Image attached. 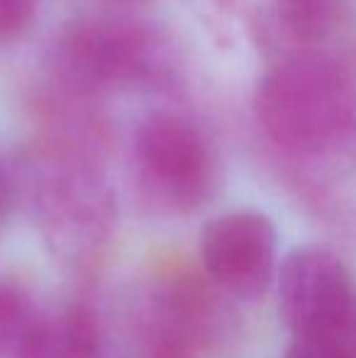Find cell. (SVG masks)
<instances>
[{
  "mask_svg": "<svg viewBox=\"0 0 356 358\" xmlns=\"http://www.w3.org/2000/svg\"><path fill=\"white\" fill-rule=\"evenodd\" d=\"M283 358H356L354 339L293 336Z\"/></svg>",
  "mask_w": 356,
  "mask_h": 358,
  "instance_id": "9c48e42d",
  "label": "cell"
},
{
  "mask_svg": "<svg viewBox=\"0 0 356 358\" xmlns=\"http://www.w3.org/2000/svg\"><path fill=\"white\" fill-rule=\"evenodd\" d=\"M62 69L78 88L152 78L159 49L149 32L122 20H78L59 44Z\"/></svg>",
  "mask_w": 356,
  "mask_h": 358,
  "instance_id": "3957f363",
  "label": "cell"
},
{
  "mask_svg": "<svg viewBox=\"0 0 356 358\" xmlns=\"http://www.w3.org/2000/svg\"><path fill=\"white\" fill-rule=\"evenodd\" d=\"M8 208H10V180L3 173V169H0V220L8 213Z\"/></svg>",
  "mask_w": 356,
  "mask_h": 358,
  "instance_id": "8fae6325",
  "label": "cell"
},
{
  "mask_svg": "<svg viewBox=\"0 0 356 358\" xmlns=\"http://www.w3.org/2000/svg\"><path fill=\"white\" fill-rule=\"evenodd\" d=\"M278 310L293 336L354 339L356 280L334 251L300 246L278 268Z\"/></svg>",
  "mask_w": 356,
  "mask_h": 358,
  "instance_id": "7a4b0ae2",
  "label": "cell"
},
{
  "mask_svg": "<svg viewBox=\"0 0 356 358\" xmlns=\"http://www.w3.org/2000/svg\"><path fill=\"white\" fill-rule=\"evenodd\" d=\"M278 32L300 52H313L339 29L344 20L342 0H273L271 5Z\"/></svg>",
  "mask_w": 356,
  "mask_h": 358,
  "instance_id": "52a82bcc",
  "label": "cell"
},
{
  "mask_svg": "<svg viewBox=\"0 0 356 358\" xmlns=\"http://www.w3.org/2000/svg\"><path fill=\"white\" fill-rule=\"evenodd\" d=\"M257 120L278 149L320 156L342 149L356 132V88L337 59L295 52L264 76Z\"/></svg>",
  "mask_w": 356,
  "mask_h": 358,
  "instance_id": "6da1fadb",
  "label": "cell"
},
{
  "mask_svg": "<svg viewBox=\"0 0 356 358\" xmlns=\"http://www.w3.org/2000/svg\"><path fill=\"white\" fill-rule=\"evenodd\" d=\"M42 320L32 302L17 287H0V344L17 358L29 344Z\"/></svg>",
  "mask_w": 356,
  "mask_h": 358,
  "instance_id": "ba28073f",
  "label": "cell"
},
{
  "mask_svg": "<svg viewBox=\"0 0 356 358\" xmlns=\"http://www.w3.org/2000/svg\"><path fill=\"white\" fill-rule=\"evenodd\" d=\"M137 156L149 183L176 208L193 210L210 198L213 151L190 122L173 115L149 117L139 127Z\"/></svg>",
  "mask_w": 356,
  "mask_h": 358,
  "instance_id": "277c9868",
  "label": "cell"
},
{
  "mask_svg": "<svg viewBox=\"0 0 356 358\" xmlns=\"http://www.w3.org/2000/svg\"><path fill=\"white\" fill-rule=\"evenodd\" d=\"M39 208L64 239L86 234L93 239L105 231L113 217L110 193L100 176L73 154H49L39 169Z\"/></svg>",
  "mask_w": 356,
  "mask_h": 358,
  "instance_id": "8992f818",
  "label": "cell"
},
{
  "mask_svg": "<svg viewBox=\"0 0 356 358\" xmlns=\"http://www.w3.org/2000/svg\"><path fill=\"white\" fill-rule=\"evenodd\" d=\"M354 351H356V334H354Z\"/></svg>",
  "mask_w": 356,
  "mask_h": 358,
  "instance_id": "7c38bea8",
  "label": "cell"
},
{
  "mask_svg": "<svg viewBox=\"0 0 356 358\" xmlns=\"http://www.w3.org/2000/svg\"><path fill=\"white\" fill-rule=\"evenodd\" d=\"M37 0H0V42L22 37L34 22Z\"/></svg>",
  "mask_w": 356,
  "mask_h": 358,
  "instance_id": "30bf717a",
  "label": "cell"
},
{
  "mask_svg": "<svg viewBox=\"0 0 356 358\" xmlns=\"http://www.w3.org/2000/svg\"><path fill=\"white\" fill-rule=\"evenodd\" d=\"M278 236L266 215L237 210L220 215L200 236V259L220 287L239 297H259L276 273Z\"/></svg>",
  "mask_w": 356,
  "mask_h": 358,
  "instance_id": "5b68a950",
  "label": "cell"
}]
</instances>
